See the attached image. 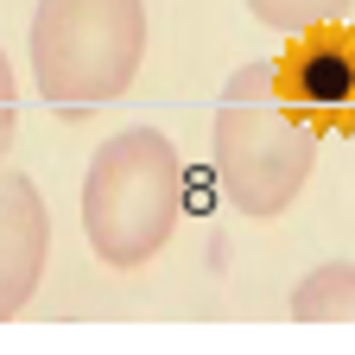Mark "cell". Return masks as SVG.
Here are the masks:
<instances>
[{"mask_svg": "<svg viewBox=\"0 0 355 355\" xmlns=\"http://www.w3.org/2000/svg\"><path fill=\"white\" fill-rule=\"evenodd\" d=\"M13 127H19V83H13V64L0 51V159L13 146Z\"/></svg>", "mask_w": 355, "mask_h": 355, "instance_id": "ba28073f", "label": "cell"}, {"mask_svg": "<svg viewBox=\"0 0 355 355\" xmlns=\"http://www.w3.org/2000/svg\"><path fill=\"white\" fill-rule=\"evenodd\" d=\"M298 324H355V260H324L311 266L292 292Z\"/></svg>", "mask_w": 355, "mask_h": 355, "instance_id": "8992f818", "label": "cell"}, {"mask_svg": "<svg viewBox=\"0 0 355 355\" xmlns=\"http://www.w3.org/2000/svg\"><path fill=\"white\" fill-rule=\"evenodd\" d=\"M146 58V0H38L32 83L64 121L121 102Z\"/></svg>", "mask_w": 355, "mask_h": 355, "instance_id": "6da1fadb", "label": "cell"}, {"mask_svg": "<svg viewBox=\"0 0 355 355\" xmlns=\"http://www.w3.org/2000/svg\"><path fill=\"white\" fill-rule=\"evenodd\" d=\"M51 254V209L26 171H0V324L19 318L44 279Z\"/></svg>", "mask_w": 355, "mask_h": 355, "instance_id": "5b68a950", "label": "cell"}, {"mask_svg": "<svg viewBox=\"0 0 355 355\" xmlns=\"http://www.w3.org/2000/svg\"><path fill=\"white\" fill-rule=\"evenodd\" d=\"M209 165L216 184L241 216H279L304 191L318 165V133H311L273 89V64H248L229 76L209 127Z\"/></svg>", "mask_w": 355, "mask_h": 355, "instance_id": "7a4b0ae2", "label": "cell"}, {"mask_svg": "<svg viewBox=\"0 0 355 355\" xmlns=\"http://www.w3.org/2000/svg\"><path fill=\"white\" fill-rule=\"evenodd\" d=\"M349 7L355 0H248V13L260 26H273V32H304L318 19H343Z\"/></svg>", "mask_w": 355, "mask_h": 355, "instance_id": "52a82bcc", "label": "cell"}, {"mask_svg": "<svg viewBox=\"0 0 355 355\" xmlns=\"http://www.w3.org/2000/svg\"><path fill=\"white\" fill-rule=\"evenodd\" d=\"M273 89L311 133H355V26L318 19L304 32H286Z\"/></svg>", "mask_w": 355, "mask_h": 355, "instance_id": "277c9868", "label": "cell"}, {"mask_svg": "<svg viewBox=\"0 0 355 355\" xmlns=\"http://www.w3.org/2000/svg\"><path fill=\"white\" fill-rule=\"evenodd\" d=\"M184 209V159L159 127H121L83 178V235L108 266H146Z\"/></svg>", "mask_w": 355, "mask_h": 355, "instance_id": "3957f363", "label": "cell"}]
</instances>
